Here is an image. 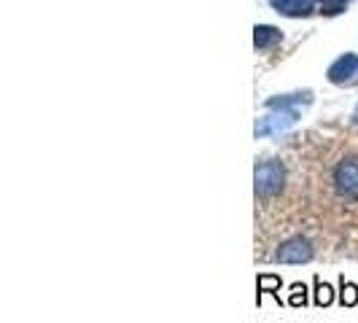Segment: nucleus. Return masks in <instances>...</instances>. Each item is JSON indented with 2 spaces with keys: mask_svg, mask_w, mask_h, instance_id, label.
Segmentation results:
<instances>
[{
  "mask_svg": "<svg viewBox=\"0 0 358 323\" xmlns=\"http://www.w3.org/2000/svg\"><path fill=\"white\" fill-rule=\"evenodd\" d=\"M286 186V167L280 159H264L256 164V173H253V192L256 197L269 199L278 197Z\"/></svg>",
  "mask_w": 358,
  "mask_h": 323,
  "instance_id": "obj_1",
  "label": "nucleus"
},
{
  "mask_svg": "<svg viewBox=\"0 0 358 323\" xmlns=\"http://www.w3.org/2000/svg\"><path fill=\"white\" fill-rule=\"evenodd\" d=\"M334 189L342 199L358 202V157H345L334 167Z\"/></svg>",
  "mask_w": 358,
  "mask_h": 323,
  "instance_id": "obj_2",
  "label": "nucleus"
},
{
  "mask_svg": "<svg viewBox=\"0 0 358 323\" xmlns=\"http://www.w3.org/2000/svg\"><path fill=\"white\" fill-rule=\"evenodd\" d=\"M313 256H315L313 243L302 234H296V237H288L286 243L278 245L275 261H280V264H307V261H313Z\"/></svg>",
  "mask_w": 358,
  "mask_h": 323,
  "instance_id": "obj_3",
  "label": "nucleus"
},
{
  "mask_svg": "<svg viewBox=\"0 0 358 323\" xmlns=\"http://www.w3.org/2000/svg\"><path fill=\"white\" fill-rule=\"evenodd\" d=\"M280 286H283V280H280L278 275H259V280H256V288H259L256 302L262 305V296H264V294H272V296L280 302Z\"/></svg>",
  "mask_w": 358,
  "mask_h": 323,
  "instance_id": "obj_4",
  "label": "nucleus"
},
{
  "mask_svg": "<svg viewBox=\"0 0 358 323\" xmlns=\"http://www.w3.org/2000/svg\"><path fill=\"white\" fill-rule=\"evenodd\" d=\"M313 286H315V296H313V302L318 307H329L334 302V288L329 286V283H323L321 278H313Z\"/></svg>",
  "mask_w": 358,
  "mask_h": 323,
  "instance_id": "obj_5",
  "label": "nucleus"
},
{
  "mask_svg": "<svg viewBox=\"0 0 358 323\" xmlns=\"http://www.w3.org/2000/svg\"><path fill=\"white\" fill-rule=\"evenodd\" d=\"M340 305L342 307L358 305V286L350 283V280H345V275H342V280H340Z\"/></svg>",
  "mask_w": 358,
  "mask_h": 323,
  "instance_id": "obj_6",
  "label": "nucleus"
},
{
  "mask_svg": "<svg viewBox=\"0 0 358 323\" xmlns=\"http://www.w3.org/2000/svg\"><path fill=\"white\" fill-rule=\"evenodd\" d=\"M288 305H291V307H305L307 305V286H305V283H294V286H291Z\"/></svg>",
  "mask_w": 358,
  "mask_h": 323,
  "instance_id": "obj_7",
  "label": "nucleus"
},
{
  "mask_svg": "<svg viewBox=\"0 0 358 323\" xmlns=\"http://www.w3.org/2000/svg\"><path fill=\"white\" fill-rule=\"evenodd\" d=\"M353 124L358 127V108H356V113H353Z\"/></svg>",
  "mask_w": 358,
  "mask_h": 323,
  "instance_id": "obj_8",
  "label": "nucleus"
}]
</instances>
